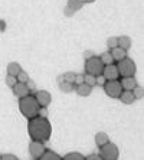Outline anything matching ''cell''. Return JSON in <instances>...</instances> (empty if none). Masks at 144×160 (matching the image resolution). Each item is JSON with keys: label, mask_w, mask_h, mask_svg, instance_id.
Wrapping results in <instances>:
<instances>
[{"label": "cell", "mask_w": 144, "mask_h": 160, "mask_svg": "<svg viewBox=\"0 0 144 160\" xmlns=\"http://www.w3.org/2000/svg\"><path fill=\"white\" fill-rule=\"evenodd\" d=\"M131 43H133V41H131V38L130 36H120L117 38V45H118V48H122L124 51H128L130 48H131Z\"/></svg>", "instance_id": "13"}, {"label": "cell", "mask_w": 144, "mask_h": 160, "mask_svg": "<svg viewBox=\"0 0 144 160\" xmlns=\"http://www.w3.org/2000/svg\"><path fill=\"white\" fill-rule=\"evenodd\" d=\"M63 12H65V16H68V18H71V16H74V13H75V12H72L69 8H68V6H67L65 9H63Z\"/></svg>", "instance_id": "34"}, {"label": "cell", "mask_w": 144, "mask_h": 160, "mask_svg": "<svg viewBox=\"0 0 144 160\" xmlns=\"http://www.w3.org/2000/svg\"><path fill=\"white\" fill-rule=\"evenodd\" d=\"M4 82H6V85H7V87L13 88V87L16 85V82H17V79H16V77H12V75H7V77H6V79H4Z\"/></svg>", "instance_id": "26"}, {"label": "cell", "mask_w": 144, "mask_h": 160, "mask_svg": "<svg viewBox=\"0 0 144 160\" xmlns=\"http://www.w3.org/2000/svg\"><path fill=\"white\" fill-rule=\"evenodd\" d=\"M91 92H92V87L87 85V84H79V85H77V94L79 95V97H88V95H91Z\"/></svg>", "instance_id": "14"}, {"label": "cell", "mask_w": 144, "mask_h": 160, "mask_svg": "<svg viewBox=\"0 0 144 160\" xmlns=\"http://www.w3.org/2000/svg\"><path fill=\"white\" fill-rule=\"evenodd\" d=\"M16 79H17V82H23V84H26V82L29 81V75L26 74L25 71H20L17 75H16Z\"/></svg>", "instance_id": "24"}, {"label": "cell", "mask_w": 144, "mask_h": 160, "mask_svg": "<svg viewBox=\"0 0 144 160\" xmlns=\"http://www.w3.org/2000/svg\"><path fill=\"white\" fill-rule=\"evenodd\" d=\"M39 160H62V157L52 150H45V153L39 157Z\"/></svg>", "instance_id": "17"}, {"label": "cell", "mask_w": 144, "mask_h": 160, "mask_svg": "<svg viewBox=\"0 0 144 160\" xmlns=\"http://www.w3.org/2000/svg\"><path fill=\"white\" fill-rule=\"evenodd\" d=\"M41 105L37 104L36 98L33 95H26L23 98H19V110L22 112L23 116L27 120L33 118V117H37V111H39Z\"/></svg>", "instance_id": "2"}, {"label": "cell", "mask_w": 144, "mask_h": 160, "mask_svg": "<svg viewBox=\"0 0 144 160\" xmlns=\"http://www.w3.org/2000/svg\"><path fill=\"white\" fill-rule=\"evenodd\" d=\"M100 59H101V62H102L104 65H110V63H112V61H114L110 52H102L101 53V56H100Z\"/></svg>", "instance_id": "22"}, {"label": "cell", "mask_w": 144, "mask_h": 160, "mask_svg": "<svg viewBox=\"0 0 144 160\" xmlns=\"http://www.w3.org/2000/svg\"><path fill=\"white\" fill-rule=\"evenodd\" d=\"M102 77L107 79V81L118 79L120 74H118V69H117V65H114V63H110V65H104Z\"/></svg>", "instance_id": "8"}, {"label": "cell", "mask_w": 144, "mask_h": 160, "mask_svg": "<svg viewBox=\"0 0 144 160\" xmlns=\"http://www.w3.org/2000/svg\"><path fill=\"white\" fill-rule=\"evenodd\" d=\"M85 160H102L100 156H95V154H91V156L85 157Z\"/></svg>", "instance_id": "35"}, {"label": "cell", "mask_w": 144, "mask_h": 160, "mask_svg": "<svg viewBox=\"0 0 144 160\" xmlns=\"http://www.w3.org/2000/svg\"><path fill=\"white\" fill-rule=\"evenodd\" d=\"M105 82H107V79L102 77V74H101V75H97V77H95V84H97V85H104Z\"/></svg>", "instance_id": "29"}, {"label": "cell", "mask_w": 144, "mask_h": 160, "mask_svg": "<svg viewBox=\"0 0 144 160\" xmlns=\"http://www.w3.org/2000/svg\"><path fill=\"white\" fill-rule=\"evenodd\" d=\"M33 97L36 98L37 104L41 105V107H48V105L51 104V101H52V97H51V94H49V91H45V89H39V91H36Z\"/></svg>", "instance_id": "9"}, {"label": "cell", "mask_w": 144, "mask_h": 160, "mask_svg": "<svg viewBox=\"0 0 144 160\" xmlns=\"http://www.w3.org/2000/svg\"><path fill=\"white\" fill-rule=\"evenodd\" d=\"M118 147L114 143L108 142L107 144H104L100 147V157L102 160H117L118 159Z\"/></svg>", "instance_id": "5"}, {"label": "cell", "mask_w": 144, "mask_h": 160, "mask_svg": "<svg viewBox=\"0 0 144 160\" xmlns=\"http://www.w3.org/2000/svg\"><path fill=\"white\" fill-rule=\"evenodd\" d=\"M92 56V52H88V51H85L84 52V58L85 59H88V58H91Z\"/></svg>", "instance_id": "36"}, {"label": "cell", "mask_w": 144, "mask_h": 160, "mask_svg": "<svg viewBox=\"0 0 144 160\" xmlns=\"http://www.w3.org/2000/svg\"><path fill=\"white\" fill-rule=\"evenodd\" d=\"M2 160H19L15 154H3L2 156Z\"/></svg>", "instance_id": "32"}, {"label": "cell", "mask_w": 144, "mask_h": 160, "mask_svg": "<svg viewBox=\"0 0 144 160\" xmlns=\"http://www.w3.org/2000/svg\"><path fill=\"white\" fill-rule=\"evenodd\" d=\"M67 6L71 9L72 12H78L84 8V2L82 0H68Z\"/></svg>", "instance_id": "19"}, {"label": "cell", "mask_w": 144, "mask_h": 160, "mask_svg": "<svg viewBox=\"0 0 144 160\" xmlns=\"http://www.w3.org/2000/svg\"><path fill=\"white\" fill-rule=\"evenodd\" d=\"M37 116L46 118V117H48V108H46V107H41V108H39V111H37Z\"/></svg>", "instance_id": "30"}, {"label": "cell", "mask_w": 144, "mask_h": 160, "mask_svg": "<svg viewBox=\"0 0 144 160\" xmlns=\"http://www.w3.org/2000/svg\"><path fill=\"white\" fill-rule=\"evenodd\" d=\"M20 71H22V67H20L17 62H10L7 65V75L16 77V75H17Z\"/></svg>", "instance_id": "18"}, {"label": "cell", "mask_w": 144, "mask_h": 160, "mask_svg": "<svg viewBox=\"0 0 144 160\" xmlns=\"http://www.w3.org/2000/svg\"><path fill=\"white\" fill-rule=\"evenodd\" d=\"M120 84H121V87H122L124 91H133V89L138 85L134 77H124V78L120 81Z\"/></svg>", "instance_id": "11"}, {"label": "cell", "mask_w": 144, "mask_h": 160, "mask_svg": "<svg viewBox=\"0 0 144 160\" xmlns=\"http://www.w3.org/2000/svg\"><path fill=\"white\" fill-rule=\"evenodd\" d=\"M107 46L110 49L117 48V46H118V45H117V38H108L107 39Z\"/></svg>", "instance_id": "28"}, {"label": "cell", "mask_w": 144, "mask_h": 160, "mask_svg": "<svg viewBox=\"0 0 144 160\" xmlns=\"http://www.w3.org/2000/svg\"><path fill=\"white\" fill-rule=\"evenodd\" d=\"M0 160H2V156H0Z\"/></svg>", "instance_id": "38"}, {"label": "cell", "mask_w": 144, "mask_h": 160, "mask_svg": "<svg viewBox=\"0 0 144 160\" xmlns=\"http://www.w3.org/2000/svg\"><path fill=\"white\" fill-rule=\"evenodd\" d=\"M45 143L42 142H36V140H32L29 144V154L33 157L35 160H39V157L45 153Z\"/></svg>", "instance_id": "7"}, {"label": "cell", "mask_w": 144, "mask_h": 160, "mask_svg": "<svg viewBox=\"0 0 144 160\" xmlns=\"http://www.w3.org/2000/svg\"><path fill=\"white\" fill-rule=\"evenodd\" d=\"M75 84L77 85H79V84H82L84 82V75H75Z\"/></svg>", "instance_id": "33"}, {"label": "cell", "mask_w": 144, "mask_h": 160, "mask_svg": "<svg viewBox=\"0 0 144 160\" xmlns=\"http://www.w3.org/2000/svg\"><path fill=\"white\" fill-rule=\"evenodd\" d=\"M27 133H29L32 140L45 143L51 138L52 126L48 118H43V117L37 116L29 120V123H27Z\"/></svg>", "instance_id": "1"}, {"label": "cell", "mask_w": 144, "mask_h": 160, "mask_svg": "<svg viewBox=\"0 0 144 160\" xmlns=\"http://www.w3.org/2000/svg\"><path fill=\"white\" fill-rule=\"evenodd\" d=\"M59 89L62 92H71L72 89H74V84H71V82H67V81H59Z\"/></svg>", "instance_id": "20"}, {"label": "cell", "mask_w": 144, "mask_h": 160, "mask_svg": "<svg viewBox=\"0 0 144 160\" xmlns=\"http://www.w3.org/2000/svg\"><path fill=\"white\" fill-rule=\"evenodd\" d=\"M82 2H84V4H85V3H94L95 0H82Z\"/></svg>", "instance_id": "37"}, {"label": "cell", "mask_w": 144, "mask_h": 160, "mask_svg": "<svg viewBox=\"0 0 144 160\" xmlns=\"http://www.w3.org/2000/svg\"><path fill=\"white\" fill-rule=\"evenodd\" d=\"M110 142V138H108V134L104 133V131H100V133L95 134V144L98 146V147H101V146L107 144V143Z\"/></svg>", "instance_id": "16"}, {"label": "cell", "mask_w": 144, "mask_h": 160, "mask_svg": "<svg viewBox=\"0 0 144 160\" xmlns=\"http://www.w3.org/2000/svg\"><path fill=\"white\" fill-rule=\"evenodd\" d=\"M102 69H104V63L101 62L100 56H91L88 59H85V74H89V75H101L102 74Z\"/></svg>", "instance_id": "4"}, {"label": "cell", "mask_w": 144, "mask_h": 160, "mask_svg": "<svg viewBox=\"0 0 144 160\" xmlns=\"http://www.w3.org/2000/svg\"><path fill=\"white\" fill-rule=\"evenodd\" d=\"M26 87H27L29 91H35V89H36V84H35L33 81H27L26 82Z\"/></svg>", "instance_id": "31"}, {"label": "cell", "mask_w": 144, "mask_h": 160, "mask_svg": "<svg viewBox=\"0 0 144 160\" xmlns=\"http://www.w3.org/2000/svg\"><path fill=\"white\" fill-rule=\"evenodd\" d=\"M62 160H85V157L82 156L81 153L74 152V153H68L67 156H63Z\"/></svg>", "instance_id": "21"}, {"label": "cell", "mask_w": 144, "mask_h": 160, "mask_svg": "<svg viewBox=\"0 0 144 160\" xmlns=\"http://www.w3.org/2000/svg\"><path fill=\"white\" fill-rule=\"evenodd\" d=\"M12 89H13V94H15L17 98H23V97H26V95L30 94V91L27 89L26 84H23V82H16V85Z\"/></svg>", "instance_id": "10"}, {"label": "cell", "mask_w": 144, "mask_h": 160, "mask_svg": "<svg viewBox=\"0 0 144 160\" xmlns=\"http://www.w3.org/2000/svg\"><path fill=\"white\" fill-rule=\"evenodd\" d=\"M110 53H111V56H112V59L114 61H121V59H124L127 56V51H124L122 48H112V49H110Z\"/></svg>", "instance_id": "12"}, {"label": "cell", "mask_w": 144, "mask_h": 160, "mask_svg": "<svg viewBox=\"0 0 144 160\" xmlns=\"http://www.w3.org/2000/svg\"><path fill=\"white\" fill-rule=\"evenodd\" d=\"M75 75H77V74H74V72H67L65 75H62V79H63V81H67V82H71V84H74Z\"/></svg>", "instance_id": "27"}, {"label": "cell", "mask_w": 144, "mask_h": 160, "mask_svg": "<svg viewBox=\"0 0 144 160\" xmlns=\"http://www.w3.org/2000/svg\"><path fill=\"white\" fill-rule=\"evenodd\" d=\"M117 69H118V74L120 77H134L137 72V67L136 63H134L133 59H130V58H124V59L118 61L117 63Z\"/></svg>", "instance_id": "3"}, {"label": "cell", "mask_w": 144, "mask_h": 160, "mask_svg": "<svg viewBox=\"0 0 144 160\" xmlns=\"http://www.w3.org/2000/svg\"><path fill=\"white\" fill-rule=\"evenodd\" d=\"M102 87H104V91H105V94H107L108 97H111V98H118L120 94L122 92V87H121V84H120L118 79L107 81Z\"/></svg>", "instance_id": "6"}, {"label": "cell", "mask_w": 144, "mask_h": 160, "mask_svg": "<svg viewBox=\"0 0 144 160\" xmlns=\"http://www.w3.org/2000/svg\"><path fill=\"white\" fill-rule=\"evenodd\" d=\"M133 94H134V97H136V100H141V98L144 97V91L140 85H137L136 88L133 89Z\"/></svg>", "instance_id": "25"}, {"label": "cell", "mask_w": 144, "mask_h": 160, "mask_svg": "<svg viewBox=\"0 0 144 160\" xmlns=\"http://www.w3.org/2000/svg\"><path fill=\"white\" fill-rule=\"evenodd\" d=\"M84 84H87V85H89V87L97 85L95 84V77H94V75H89V74H85L84 75Z\"/></svg>", "instance_id": "23"}, {"label": "cell", "mask_w": 144, "mask_h": 160, "mask_svg": "<svg viewBox=\"0 0 144 160\" xmlns=\"http://www.w3.org/2000/svg\"><path fill=\"white\" fill-rule=\"evenodd\" d=\"M118 98L124 102V104H133L134 101H136V97H134L133 91H124V89H122V92L120 94Z\"/></svg>", "instance_id": "15"}]
</instances>
